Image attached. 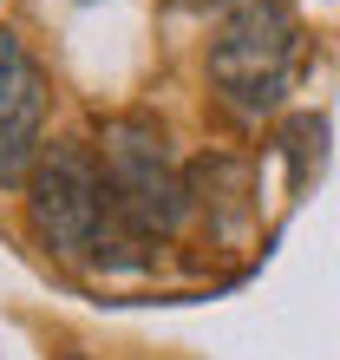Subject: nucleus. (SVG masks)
Wrapping results in <instances>:
<instances>
[{"instance_id": "nucleus-1", "label": "nucleus", "mask_w": 340, "mask_h": 360, "mask_svg": "<svg viewBox=\"0 0 340 360\" xmlns=\"http://www.w3.org/2000/svg\"><path fill=\"white\" fill-rule=\"evenodd\" d=\"M27 210H33V229L53 256L85 262V269H131V256H118V249H131L138 236L118 223L112 190H105V164L85 144H53L33 164Z\"/></svg>"}, {"instance_id": "nucleus-2", "label": "nucleus", "mask_w": 340, "mask_h": 360, "mask_svg": "<svg viewBox=\"0 0 340 360\" xmlns=\"http://www.w3.org/2000/svg\"><path fill=\"white\" fill-rule=\"evenodd\" d=\"M294 66H301V27L282 0H236L209 39V79L242 118L275 112L294 86Z\"/></svg>"}, {"instance_id": "nucleus-3", "label": "nucleus", "mask_w": 340, "mask_h": 360, "mask_svg": "<svg viewBox=\"0 0 340 360\" xmlns=\"http://www.w3.org/2000/svg\"><path fill=\"white\" fill-rule=\"evenodd\" d=\"M98 164H105V190H112L118 223L138 243H157L183 223L190 184L177 177V164H170L151 118H112L105 124V144H98Z\"/></svg>"}, {"instance_id": "nucleus-4", "label": "nucleus", "mask_w": 340, "mask_h": 360, "mask_svg": "<svg viewBox=\"0 0 340 360\" xmlns=\"http://www.w3.org/2000/svg\"><path fill=\"white\" fill-rule=\"evenodd\" d=\"M39 131H46V79L27 59L20 33L0 27V184L33 177Z\"/></svg>"}, {"instance_id": "nucleus-5", "label": "nucleus", "mask_w": 340, "mask_h": 360, "mask_svg": "<svg viewBox=\"0 0 340 360\" xmlns=\"http://www.w3.org/2000/svg\"><path fill=\"white\" fill-rule=\"evenodd\" d=\"M59 360H85V354H59Z\"/></svg>"}]
</instances>
